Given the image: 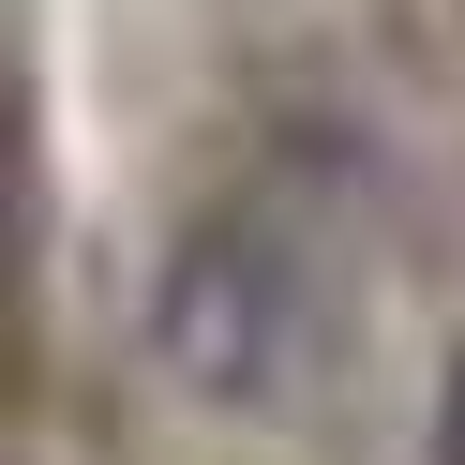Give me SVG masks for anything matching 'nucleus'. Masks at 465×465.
<instances>
[{
	"instance_id": "f257e3e1",
	"label": "nucleus",
	"mask_w": 465,
	"mask_h": 465,
	"mask_svg": "<svg viewBox=\"0 0 465 465\" xmlns=\"http://www.w3.org/2000/svg\"><path fill=\"white\" fill-rule=\"evenodd\" d=\"M435 465H465V361H450V391H435Z\"/></svg>"
}]
</instances>
